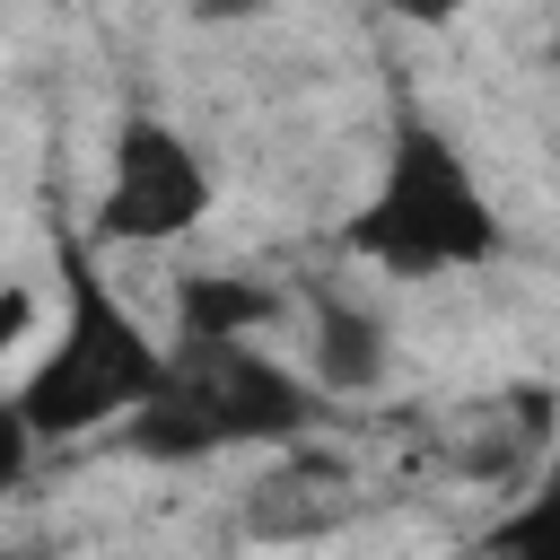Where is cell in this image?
Listing matches in <instances>:
<instances>
[{
	"mask_svg": "<svg viewBox=\"0 0 560 560\" xmlns=\"http://www.w3.org/2000/svg\"><path fill=\"white\" fill-rule=\"evenodd\" d=\"M210 210V166L192 158V140L158 114H131L105 166V201H96V245H166Z\"/></svg>",
	"mask_w": 560,
	"mask_h": 560,
	"instance_id": "cell-4",
	"label": "cell"
},
{
	"mask_svg": "<svg viewBox=\"0 0 560 560\" xmlns=\"http://www.w3.org/2000/svg\"><path fill=\"white\" fill-rule=\"evenodd\" d=\"M52 262H61V298H70V315H61L52 350L26 368V385H18V411H26L35 446H52V438H88V429L140 411V402L166 385V350H158L149 324L122 306V289H114L105 262H96V245L61 228V236H52Z\"/></svg>",
	"mask_w": 560,
	"mask_h": 560,
	"instance_id": "cell-1",
	"label": "cell"
},
{
	"mask_svg": "<svg viewBox=\"0 0 560 560\" xmlns=\"http://www.w3.org/2000/svg\"><path fill=\"white\" fill-rule=\"evenodd\" d=\"M315 376L332 385V394H368L376 376H385V324L368 315V306H350V298H315Z\"/></svg>",
	"mask_w": 560,
	"mask_h": 560,
	"instance_id": "cell-6",
	"label": "cell"
},
{
	"mask_svg": "<svg viewBox=\"0 0 560 560\" xmlns=\"http://www.w3.org/2000/svg\"><path fill=\"white\" fill-rule=\"evenodd\" d=\"M455 560H560V472H542L534 499L508 508V516H499L481 542H464Z\"/></svg>",
	"mask_w": 560,
	"mask_h": 560,
	"instance_id": "cell-7",
	"label": "cell"
},
{
	"mask_svg": "<svg viewBox=\"0 0 560 560\" xmlns=\"http://www.w3.org/2000/svg\"><path fill=\"white\" fill-rule=\"evenodd\" d=\"M26 332H35V289L9 280V289H0V350H18Z\"/></svg>",
	"mask_w": 560,
	"mask_h": 560,
	"instance_id": "cell-9",
	"label": "cell"
},
{
	"mask_svg": "<svg viewBox=\"0 0 560 560\" xmlns=\"http://www.w3.org/2000/svg\"><path fill=\"white\" fill-rule=\"evenodd\" d=\"M350 254L402 271V280H438V271H472L499 254V219L464 166V149L438 131V122H402L394 131V158L376 175V201L341 228Z\"/></svg>",
	"mask_w": 560,
	"mask_h": 560,
	"instance_id": "cell-3",
	"label": "cell"
},
{
	"mask_svg": "<svg viewBox=\"0 0 560 560\" xmlns=\"http://www.w3.org/2000/svg\"><path fill=\"white\" fill-rule=\"evenodd\" d=\"M271 315H280V298L236 271H192L175 289V341H262Z\"/></svg>",
	"mask_w": 560,
	"mask_h": 560,
	"instance_id": "cell-5",
	"label": "cell"
},
{
	"mask_svg": "<svg viewBox=\"0 0 560 560\" xmlns=\"http://www.w3.org/2000/svg\"><path fill=\"white\" fill-rule=\"evenodd\" d=\"M551 61H560V18H551Z\"/></svg>",
	"mask_w": 560,
	"mask_h": 560,
	"instance_id": "cell-10",
	"label": "cell"
},
{
	"mask_svg": "<svg viewBox=\"0 0 560 560\" xmlns=\"http://www.w3.org/2000/svg\"><path fill=\"white\" fill-rule=\"evenodd\" d=\"M228 560H245V551H228Z\"/></svg>",
	"mask_w": 560,
	"mask_h": 560,
	"instance_id": "cell-11",
	"label": "cell"
},
{
	"mask_svg": "<svg viewBox=\"0 0 560 560\" xmlns=\"http://www.w3.org/2000/svg\"><path fill=\"white\" fill-rule=\"evenodd\" d=\"M315 420H324V394L298 368H280L262 341H175L166 385L131 420V446L158 464H192L228 446H289Z\"/></svg>",
	"mask_w": 560,
	"mask_h": 560,
	"instance_id": "cell-2",
	"label": "cell"
},
{
	"mask_svg": "<svg viewBox=\"0 0 560 560\" xmlns=\"http://www.w3.org/2000/svg\"><path fill=\"white\" fill-rule=\"evenodd\" d=\"M26 464H35V429H26L18 394H0V490H18V481H26Z\"/></svg>",
	"mask_w": 560,
	"mask_h": 560,
	"instance_id": "cell-8",
	"label": "cell"
}]
</instances>
